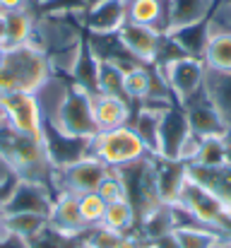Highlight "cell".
Here are the masks:
<instances>
[{
    "instance_id": "13",
    "label": "cell",
    "mask_w": 231,
    "mask_h": 248,
    "mask_svg": "<svg viewBox=\"0 0 231 248\" xmlns=\"http://www.w3.org/2000/svg\"><path fill=\"white\" fill-rule=\"evenodd\" d=\"M48 229L56 232L58 236H68V239L82 236L84 232H89L87 222L79 215V205H77L75 193H68V190L56 193L53 210L48 215Z\"/></svg>"
},
{
    "instance_id": "43",
    "label": "cell",
    "mask_w": 231,
    "mask_h": 248,
    "mask_svg": "<svg viewBox=\"0 0 231 248\" xmlns=\"http://www.w3.org/2000/svg\"><path fill=\"white\" fill-rule=\"evenodd\" d=\"M227 248H231V239H227Z\"/></svg>"
},
{
    "instance_id": "26",
    "label": "cell",
    "mask_w": 231,
    "mask_h": 248,
    "mask_svg": "<svg viewBox=\"0 0 231 248\" xmlns=\"http://www.w3.org/2000/svg\"><path fill=\"white\" fill-rule=\"evenodd\" d=\"M135 222H138V212L130 205V200L128 198H118V200L106 202V212H104V219H101L99 227H104V229L123 236V234H130L133 232Z\"/></svg>"
},
{
    "instance_id": "25",
    "label": "cell",
    "mask_w": 231,
    "mask_h": 248,
    "mask_svg": "<svg viewBox=\"0 0 231 248\" xmlns=\"http://www.w3.org/2000/svg\"><path fill=\"white\" fill-rule=\"evenodd\" d=\"M99 68H101V61H99V56L89 48V44H87V39H84V46H82V51H79V58H77L75 70H73L70 80H73L77 87H82L84 92H89V94L94 96V94H99Z\"/></svg>"
},
{
    "instance_id": "5",
    "label": "cell",
    "mask_w": 231,
    "mask_h": 248,
    "mask_svg": "<svg viewBox=\"0 0 231 248\" xmlns=\"http://www.w3.org/2000/svg\"><path fill=\"white\" fill-rule=\"evenodd\" d=\"M51 128H56L63 135L79 138V140H89L99 133L96 123H94V113H92V94L84 92L82 87L73 82L65 101L61 104L56 118L51 123H46Z\"/></svg>"
},
{
    "instance_id": "38",
    "label": "cell",
    "mask_w": 231,
    "mask_h": 248,
    "mask_svg": "<svg viewBox=\"0 0 231 248\" xmlns=\"http://www.w3.org/2000/svg\"><path fill=\"white\" fill-rule=\"evenodd\" d=\"M7 241H12V236H10V232L5 229V224H2V217H0V246H2V244H7Z\"/></svg>"
},
{
    "instance_id": "16",
    "label": "cell",
    "mask_w": 231,
    "mask_h": 248,
    "mask_svg": "<svg viewBox=\"0 0 231 248\" xmlns=\"http://www.w3.org/2000/svg\"><path fill=\"white\" fill-rule=\"evenodd\" d=\"M92 113L99 133L116 130L130 123L133 118V104L118 99V96H106V94H94L92 96Z\"/></svg>"
},
{
    "instance_id": "22",
    "label": "cell",
    "mask_w": 231,
    "mask_h": 248,
    "mask_svg": "<svg viewBox=\"0 0 231 248\" xmlns=\"http://www.w3.org/2000/svg\"><path fill=\"white\" fill-rule=\"evenodd\" d=\"M205 89L219 111L227 130H231V73H217L205 68Z\"/></svg>"
},
{
    "instance_id": "37",
    "label": "cell",
    "mask_w": 231,
    "mask_h": 248,
    "mask_svg": "<svg viewBox=\"0 0 231 248\" xmlns=\"http://www.w3.org/2000/svg\"><path fill=\"white\" fill-rule=\"evenodd\" d=\"M152 244H154V248H178V241H176L173 234H169V236H164V239H156Z\"/></svg>"
},
{
    "instance_id": "39",
    "label": "cell",
    "mask_w": 231,
    "mask_h": 248,
    "mask_svg": "<svg viewBox=\"0 0 231 248\" xmlns=\"http://www.w3.org/2000/svg\"><path fill=\"white\" fill-rule=\"evenodd\" d=\"M0 46L5 48V19L0 17Z\"/></svg>"
},
{
    "instance_id": "10",
    "label": "cell",
    "mask_w": 231,
    "mask_h": 248,
    "mask_svg": "<svg viewBox=\"0 0 231 248\" xmlns=\"http://www.w3.org/2000/svg\"><path fill=\"white\" fill-rule=\"evenodd\" d=\"M181 108L185 111L190 130L195 135L207 138V135H224L227 133V125H224L219 111L215 108V104H212V99H210L205 87L195 96H190L185 104H181Z\"/></svg>"
},
{
    "instance_id": "40",
    "label": "cell",
    "mask_w": 231,
    "mask_h": 248,
    "mask_svg": "<svg viewBox=\"0 0 231 248\" xmlns=\"http://www.w3.org/2000/svg\"><path fill=\"white\" fill-rule=\"evenodd\" d=\"M79 2H82V5H84V7L89 10L92 5H96V2H101V0H79Z\"/></svg>"
},
{
    "instance_id": "6",
    "label": "cell",
    "mask_w": 231,
    "mask_h": 248,
    "mask_svg": "<svg viewBox=\"0 0 231 248\" xmlns=\"http://www.w3.org/2000/svg\"><path fill=\"white\" fill-rule=\"evenodd\" d=\"M111 171V166H106L101 159L96 157H82L73 164L63 166V169H56V176H53V190L58 188L61 190H68V193H96L99 183L106 178V173Z\"/></svg>"
},
{
    "instance_id": "27",
    "label": "cell",
    "mask_w": 231,
    "mask_h": 248,
    "mask_svg": "<svg viewBox=\"0 0 231 248\" xmlns=\"http://www.w3.org/2000/svg\"><path fill=\"white\" fill-rule=\"evenodd\" d=\"M202 63L207 70L231 73V34L229 31H210V41L202 53Z\"/></svg>"
},
{
    "instance_id": "8",
    "label": "cell",
    "mask_w": 231,
    "mask_h": 248,
    "mask_svg": "<svg viewBox=\"0 0 231 248\" xmlns=\"http://www.w3.org/2000/svg\"><path fill=\"white\" fill-rule=\"evenodd\" d=\"M0 118L7 121L19 133H27V135L44 133V118L39 111V101L29 92L0 94Z\"/></svg>"
},
{
    "instance_id": "34",
    "label": "cell",
    "mask_w": 231,
    "mask_h": 248,
    "mask_svg": "<svg viewBox=\"0 0 231 248\" xmlns=\"http://www.w3.org/2000/svg\"><path fill=\"white\" fill-rule=\"evenodd\" d=\"M96 193H99L106 202L118 200V198H125V183H123V178H121L118 169H111V171L106 173V178L99 183Z\"/></svg>"
},
{
    "instance_id": "21",
    "label": "cell",
    "mask_w": 231,
    "mask_h": 248,
    "mask_svg": "<svg viewBox=\"0 0 231 248\" xmlns=\"http://www.w3.org/2000/svg\"><path fill=\"white\" fill-rule=\"evenodd\" d=\"M176 227H178V212L171 205H159V207L150 210L145 217H140V236L145 241L164 239V236L173 234Z\"/></svg>"
},
{
    "instance_id": "19",
    "label": "cell",
    "mask_w": 231,
    "mask_h": 248,
    "mask_svg": "<svg viewBox=\"0 0 231 248\" xmlns=\"http://www.w3.org/2000/svg\"><path fill=\"white\" fill-rule=\"evenodd\" d=\"M161 111L156 106L147 104H138V111H133L130 118V128L133 133L140 138V142L145 145L150 157H159V133H161Z\"/></svg>"
},
{
    "instance_id": "15",
    "label": "cell",
    "mask_w": 231,
    "mask_h": 248,
    "mask_svg": "<svg viewBox=\"0 0 231 248\" xmlns=\"http://www.w3.org/2000/svg\"><path fill=\"white\" fill-rule=\"evenodd\" d=\"M159 34L152 27H142V24H133L125 22L118 31V41L123 44V48L142 65H154V53H156V41Z\"/></svg>"
},
{
    "instance_id": "44",
    "label": "cell",
    "mask_w": 231,
    "mask_h": 248,
    "mask_svg": "<svg viewBox=\"0 0 231 248\" xmlns=\"http://www.w3.org/2000/svg\"><path fill=\"white\" fill-rule=\"evenodd\" d=\"M2 15H5V12H2V10H0V17H2Z\"/></svg>"
},
{
    "instance_id": "41",
    "label": "cell",
    "mask_w": 231,
    "mask_h": 248,
    "mask_svg": "<svg viewBox=\"0 0 231 248\" xmlns=\"http://www.w3.org/2000/svg\"><path fill=\"white\" fill-rule=\"evenodd\" d=\"M215 248H227V239H224V241H219V244H217Z\"/></svg>"
},
{
    "instance_id": "4",
    "label": "cell",
    "mask_w": 231,
    "mask_h": 248,
    "mask_svg": "<svg viewBox=\"0 0 231 248\" xmlns=\"http://www.w3.org/2000/svg\"><path fill=\"white\" fill-rule=\"evenodd\" d=\"M82 24L70 15H48L44 12L41 17L34 19V36L31 44H36L46 58H53L63 51H70L84 41Z\"/></svg>"
},
{
    "instance_id": "24",
    "label": "cell",
    "mask_w": 231,
    "mask_h": 248,
    "mask_svg": "<svg viewBox=\"0 0 231 248\" xmlns=\"http://www.w3.org/2000/svg\"><path fill=\"white\" fill-rule=\"evenodd\" d=\"M5 19V48L29 44L34 36V19L36 15L31 10H10L2 15Z\"/></svg>"
},
{
    "instance_id": "11",
    "label": "cell",
    "mask_w": 231,
    "mask_h": 248,
    "mask_svg": "<svg viewBox=\"0 0 231 248\" xmlns=\"http://www.w3.org/2000/svg\"><path fill=\"white\" fill-rule=\"evenodd\" d=\"M154 164V186L161 205H176L181 198V190L188 181V164L181 159H166V157H152Z\"/></svg>"
},
{
    "instance_id": "30",
    "label": "cell",
    "mask_w": 231,
    "mask_h": 248,
    "mask_svg": "<svg viewBox=\"0 0 231 248\" xmlns=\"http://www.w3.org/2000/svg\"><path fill=\"white\" fill-rule=\"evenodd\" d=\"M99 94L118 96V99L130 104V99L125 94V73L121 68H116L113 63L101 61V68H99Z\"/></svg>"
},
{
    "instance_id": "7",
    "label": "cell",
    "mask_w": 231,
    "mask_h": 248,
    "mask_svg": "<svg viewBox=\"0 0 231 248\" xmlns=\"http://www.w3.org/2000/svg\"><path fill=\"white\" fill-rule=\"evenodd\" d=\"M53 200H56V193H53L48 186L17 178L15 186L10 188V193L5 195L2 205H0V215L36 212V215L48 217L51 210H53Z\"/></svg>"
},
{
    "instance_id": "18",
    "label": "cell",
    "mask_w": 231,
    "mask_h": 248,
    "mask_svg": "<svg viewBox=\"0 0 231 248\" xmlns=\"http://www.w3.org/2000/svg\"><path fill=\"white\" fill-rule=\"evenodd\" d=\"M188 178H193L205 190H210L231 215V164L210 166V169L188 164Z\"/></svg>"
},
{
    "instance_id": "42",
    "label": "cell",
    "mask_w": 231,
    "mask_h": 248,
    "mask_svg": "<svg viewBox=\"0 0 231 248\" xmlns=\"http://www.w3.org/2000/svg\"><path fill=\"white\" fill-rule=\"evenodd\" d=\"M2 53H5V48H2V46H0V63H2Z\"/></svg>"
},
{
    "instance_id": "31",
    "label": "cell",
    "mask_w": 231,
    "mask_h": 248,
    "mask_svg": "<svg viewBox=\"0 0 231 248\" xmlns=\"http://www.w3.org/2000/svg\"><path fill=\"white\" fill-rule=\"evenodd\" d=\"M195 166H222L227 164V142L224 135H207L200 142V152L195 157Z\"/></svg>"
},
{
    "instance_id": "3",
    "label": "cell",
    "mask_w": 231,
    "mask_h": 248,
    "mask_svg": "<svg viewBox=\"0 0 231 248\" xmlns=\"http://www.w3.org/2000/svg\"><path fill=\"white\" fill-rule=\"evenodd\" d=\"M87 157H96L111 169H121V166L138 162V159H145L150 155H147L145 145L140 142V138L133 133V128L123 125V128L96 133L94 138H89Z\"/></svg>"
},
{
    "instance_id": "29",
    "label": "cell",
    "mask_w": 231,
    "mask_h": 248,
    "mask_svg": "<svg viewBox=\"0 0 231 248\" xmlns=\"http://www.w3.org/2000/svg\"><path fill=\"white\" fill-rule=\"evenodd\" d=\"M173 236L178 241V248H215L219 241H224L222 234L200 224H178L173 229Z\"/></svg>"
},
{
    "instance_id": "9",
    "label": "cell",
    "mask_w": 231,
    "mask_h": 248,
    "mask_svg": "<svg viewBox=\"0 0 231 248\" xmlns=\"http://www.w3.org/2000/svg\"><path fill=\"white\" fill-rule=\"evenodd\" d=\"M156 70H159V73L164 75V80L169 82L173 96H176V101H178V106L185 104L190 96H195V94L205 87V63H202L200 58L185 56V58L173 61V63H169V65H164V68H156Z\"/></svg>"
},
{
    "instance_id": "1",
    "label": "cell",
    "mask_w": 231,
    "mask_h": 248,
    "mask_svg": "<svg viewBox=\"0 0 231 248\" xmlns=\"http://www.w3.org/2000/svg\"><path fill=\"white\" fill-rule=\"evenodd\" d=\"M0 157L12 166L17 178L44 183L53 190L56 166L48 157V150L41 135L19 133L7 121L0 118Z\"/></svg>"
},
{
    "instance_id": "28",
    "label": "cell",
    "mask_w": 231,
    "mask_h": 248,
    "mask_svg": "<svg viewBox=\"0 0 231 248\" xmlns=\"http://www.w3.org/2000/svg\"><path fill=\"white\" fill-rule=\"evenodd\" d=\"M171 36L176 39V44H178L190 58H200V61H202L205 46H207V41H210V24H207V22L190 24V27H183V29H178V31H171Z\"/></svg>"
},
{
    "instance_id": "17",
    "label": "cell",
    "mask_w": 231,
    "mask_h": 248,
    "mask_svg": "<svg viewBox=\"0 0 231 248\" xmlns=\"http://www.w3.org/2000/svg\"><path fill=\"white\" fill-rule=\"evenodd\" d=\"M215 5H217V0H169L166 29L164 31L171 34V31H178L183 27L207 22Z\"/></svg>"
},
{
    "instance_id": "12",
    "label": "cell",
    "mask_w": 231,
    "mask_h": 248,
    "mask_svg": "<svg viewBox=\"0 0 231 248\" xmlns=\"http://www.w3.org/2000/svg\"><path fill=\"white\" fill-rule=\"evenodd\" d=\"M190 123L185 111L176 104V106H166L161 111V133H159V157L166 159H178L181 147L185 142V138L190 135Z\"/></svg>"
},
{
    "instance_id": "33",
    "label": "cell",
    "mask_w": 231,
    "mask_h": 248,
    "mask_svg": "<svg viewBox=\"0 0 231 248\" xmlns=\"http://www.w3.org/2000/svg\"><path fill=\"white\" fill-rule=\"evenodd\" d=\"M77 205H79V215L87 222V227H99L106 212V200L99 193H82L77 195Z\"/></svg>"
},
{
    "instance_id": "23",
    "label": "cell",
    "mask_w": 231,
    "mask_h": 248,
    "mask_svg": "<svg viewBox=\"0 0 231 248\" xmlns=\"http://www.w3.org/2000/svg\"><path fill=\"white\" fill-rule=\"evenodd\" d=\"M0 217L10 236L19 241H31L48 229V217L36 215V212H15V215H0Z\"/></svg>"
},
{
    "instance_id": "14",
    "label": "cell",
    "mask_w": 231,
    "mask_h": 248,
    "mask_svg": "<svg viewBox=\"0 0 231 248\" xmlns=\"http://www.w3.org/2000/svg\"><path fill=\"white\" fill-rule=\"evenodd\" d=\"M128 22L125 17V5L123 0H101L96 5H92L84 12V31L94 34V36H108V34H118L121 27Z\"/></svg>"
},
{
    "instance_id": "20",
    "label": "cell",
    "mask_w": 231,
    "mask_h": 248,
    "mask_svg": "<svg viewBox=\"0 0 231 248\" xmlns=\"http://www.w3.org/2000/svg\"><path fill=\"white\" fill-rule=\"evenodd\" d=\"M125 5V17L133 24L152 27L156 31L166 29V10L169 0H123Z\"/></svg>"
},
{
    "instance_id": "2",
    "label": "cell",
    "mask_w": 231,
    "mask_h": 248,
    "mask_svg": "<svg viewBox=\"0 0 231 248\" xmlns=\"http://www.w3.org/2000/svg\"><path fill=\"white\" fill-rule=\"evenodd\" d=\"M53 75L46 53L36 44L10 46L2 53L0 63V94L29 92L34 94L41 84Z\"/></svg>"
},
{
    "instance_id": "35",
    "label": "cell",
    "mask_w": 231,
    "mask_h": 248,
    "mask_svg": "<svg viewBox=\"0 0 231 248\" xmlns=\"http://www.w3.org/2000/svg\"><path fill=\"white\" fill-rule=\"evenodd\" d=\"M15 181H17V173L12 171V166L0 157V188H12Z\"/></svg>"
},
{
    "instance_id": "36",
    "label": "cell",
    "mask_w": 231,
    "mask_h": 248,
    "mask_svg": "<svg viewBox=\"0 0 231 248\" xmlns=\"http://www.w3.org/2000/svg\"><path fill=\"white\" fill-rule=\"evenodd\" d=\"M0 10L10 12V10H31V0H0Z\"/></svg>"
},
{
    "instance_id": "32",
    "label": "cell",
    "mask_w": 231,
    "mask_h": 248,
    "mask_svg": "<svg viewBox=\"0 0 231 248\" xmlns=\"http://www.w3.org/2000/svg\"><path fill=\"white\" fill-rule=\"evenodd\" d=\"M152 65H140L130 73H125V94L130 99V104H140L147 92H150V78H152Z\"/></svg>"
}]
</instances>
